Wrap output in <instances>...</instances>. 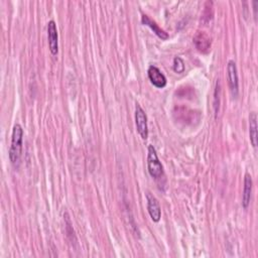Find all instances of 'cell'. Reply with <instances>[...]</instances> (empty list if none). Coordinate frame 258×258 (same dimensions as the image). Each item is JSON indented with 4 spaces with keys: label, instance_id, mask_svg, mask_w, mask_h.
Masks as SVG:
<instances>
[{
    "label": "cell",
    "instance_id": "4",
    "mask_svg": "<svg viewBox=\"0 0 258 258\" xmlns=\"http://www.w3.org/2000/svg\"><path fill=\"white\" fill-rule=\"evenodd\" d=\"M146 201L147 211H149L152 220L156 223L160 222V220L162 218V210L158 199L151 192H146Z\"/></svg>",
    "mask_w": 258,
    "mask_h": 258
},
{
    "label": "cell",
    "instance_id": "3",
    "mask_svg": "<svg viewBox=\"0 0 258 258\" xmlns=\"http://www.w3.org/2000/svg\"><path fill=\"white\" fill-rule=\"evenodd\" d=\"M135 124L138 134L142 139H146L149 137V126H147V116L144 110L141 108L139 104L136 103L135 106Z\"/></svg>",
    "mask_w": 258,
    "mask_h": 258
},
{
    "label": "cell",
    "instance_id": "6",
    "mask_svg": "<svg viewBox=\"0 0 258 258\" xmlns=\"http://www.w3.org/2000/svg\"><path fill=\"white\" fill-rule=\"evenodd\" d=\"M147 76L155 87L163 89L167 86V78L158 67L151 66L147 70Z\"/></svg>",
    "mask_w": 258,
    "mask_h": 258
},
{
    "label": "cell",
    "instance_id": "2",
    "mask_svg": "<svg viewBox=\"0 0 258 258\" xmlns=\"http://www.w3.org/2000/svg\"><path fill=\"white\" fill-rule=\"evenodd\" d=\"M147 171L151 176L157 180L164 177V167L159 160L154 145H149L147 149Z\"/></svg>",
    "mask_w": 258,
    "mask_h": 258
},
{
    "label": "cell",
    "instance_id": "9",
    "mask_svg": "<svg viewBox=\"0 0 258 258\" xmlns=\"http://www.w3.org/2000/svg\"><path fill=\"white\" fill-rule=\"evenodd\" d=\"M252 177L247 172L244 177V189H243V196H242V205L244 209H247L250 205L251 201V193H252Z\"/></svg>",
    "mask_w": 258,
    "mask_h": 258
},
{
    "label": "cell",
    "instance_id": "11",
    "mask_svg": "<svg viewBox=\"0 0 258 258\" xmlns=\"http://www.w3.org/2000/svg\"><path fill=\"white\" fill-rule=\"evenodd\" d=\"M249 135L250 142L253 147L257 146V115L255 112H251L249 115Z\"/></svg>",
    "mask_w": 258,
    "mask_h": 258
},
{
    "label": "cell",
    "instance_id": "7",
    "mask_svg": "<svg viewBox=\"0 0 258 258\" xmlns=\"http://www.w3.org/2000/svg\"><path fill=\"white\" fill-rule=\"evenodd\" d=\"M227 73H228V83L230 90L232 92V95L234 97H237L238 95V73H237V67L234 61H229L227 65Z\"/></svg>",
    "mask_w": 258,
    "mask_h": 258
},
{
    "label": "cell",
    "instance_id": "5",
    "mask_svg": "<svg viewBox=\"0 0 258 258\" xmlns=\"http://www.w3.org/2000/svg\"><path fill=\"white\" fill-rule=\"evenodd\" d=\"M48 42L50 52L53 56H57L59 52V34L57 29V24L54 20L48 22Z\"/></svg>",
    "mask_w": 258,
    "mask_h": 258
},
{
    "label": "cell",
    "instance_id": "10",
    "mask_svg": "<svg viewBox=\"0 0 258 258\" xmlns=\"http://www.w3.org/2000/svg\"><path fill=\"white\" fill-rule=\"evenodd\" d=\"M194 43H195L196 48L200 52H207L211 47L210 38L203 31L197 32V34L195 35V38H194Z\"/></svg>",
    "mask_w": 258,
    "mask_h": 258
},
{
    "label": "cell",
    "instance_id": "1",
    "mask_svg": "<svg viewBox=\"0 0 258 258\" xmlns=\"http://www.w3.org/2000/svg\"><path fill=\"white\" fill-rule=\"evenodd\" d=\"M22 140H23V129L20 124L16 123L12 129L11 144L9 149V161L14 166L18 164L21 157Z\"/></svg>",
    "mask_w": 258,
    "mask_h": 258
},
{
    "label": "cell",
    "instance_id": "8",
    "mask_svg": "<svg viewBox=\"0 0 258 258\" xmlns=\"http://www.w3.org/2000/svg\"><path fill=\"white\" fill-rule=\"evenodd\" d=\"M141 22H142L143 25L149 26V27L159 36L160 39H162V40H164V41H166V40L169 39L168 32H166L164 29H162L154 20H152L147 15L143 14V15L141 16Z\"/></svg>",
    "mask_w": 258,
    "mask_h": 258
},
{
    "label": "cell",
    "instance_id": "12",
    "mask_svg": "<svg viewBox=\"0 0 258 258\" xmlns=\"http://www.w3.org/2000/svg\"><path fill=\"white\" fill-rule=\"evenodd\" d=\"M172 68H173V71L177 74H181L183 73V71H185L186 67H185V63H183L182 59L179 58V57H175L173 59V65H172Z\"/></svg>",
    "mask_w": 258,
    "mask_h": 258
}]
</instances>
